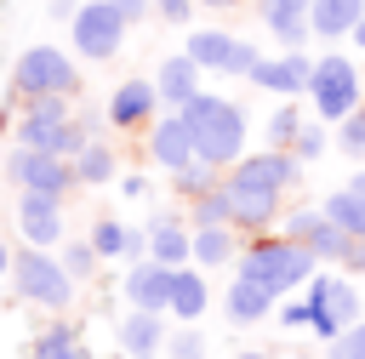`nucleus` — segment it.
<instances>
[{
	"instance_id": "24",
	"label": "nucleus",
	"mask_w": 365,
	"mask_h": 359,
	"mask_svg": "<svg viewBox=\"0 0 365 359\" xmlns=\"http://www.w3.org/2000/svg\"><path fill=\"white\" fill-rule=\"evenodd\" d=\"M359 17H365V0H314L308 6V23L319 40H348Z\"/></svg>"
},
{
	"instance_id": "38",
	"label": "nucleus",
	"mask_w": 365,
	"mask_h": 359,
	"mask_svg": "<svg viewBox=\"0 0 365 359\" xmlns=\"http://www.w3.org/2000/svg\"><path fill=\"white\" fill-rule=\"evenodd\" d=\"M108 6H114V11L125 17V23H143V17L154 11V0H108Z\"/></svg>"
},
{
	"instance_id": "27",
	"label": "nucleus",
	"mask_w": 365,
	"mask_h": 359,
	"mask_svg": "<svg viewBox=\"0 0 365 359\" xmlns=\"http://www.w3.org/2000/svg\"><path fill=\"white\" fill-rule=\"evenodd\" d=\"M74 177H80L86 188H103V182L114 177V148H108L103 137H91V142L74 154Z\"/></svg>"
},
{
	"instance_id": "36",
	"label": "nucleus",
	"mask_w": 365,
	"mask_h": 359,
	"mask_svg": "<svg viewBox=\"0 0 365 359\" xmlns=\"http://www.w3.org/2000/svg\"><path fill=\"white\" fill-rule=\"evenodd\" d=\"M165 348H171V359H200V331L194 325L177 331V336H165Z\"/></svg>"
},
{
	"instance_id": "11",
	"label": "nucleus",
	"mask_w": 365,
	"mask_h": 359,
	"mask_svg": "<svg viewBox=\"0 0 365 359\" xmlns=\"http://www.w3.org/2000/svg\"><path fill=\"white\" fill-rule=\"evenodd\" d=\"M297 171H302V160L291 148H262V154L234 160L228 165V182H245V188H262V194H279L285 199L297 188Z\"/></svg>"
},
{
	"instance_id": "26",
	"label": "nucleus",
	"mask_w": 365,
	"mask_h": 359,
	"mask_svg": "<svg viewBox=\"0 0 365 359\" xmlns=\"http://www.w3.org/2000/svg\"><path fill=\"white\" fill-rule=\"evenodd\" d=\"M325 217H331L342 234L365 239V194H359V188H336V194H325Z\"/></svg>"
},
{
	"instance_id": "30",
	"label": "nucleus",
	"mask_w": 365,
	"mask_h": 359,
	"mask_svg": "<svg viewBox=\"0 0 365 359\" xmlns=\"http://www.w3.org/2000/svg\"><path fill=\"white\" fill-rule=\"evenodd\" d=\"M34 359H80V342H74V331H68V325H51V331H40V342H34Z\"/></svg>"
},
{
	"instance_id": "42",
	"label": "nucleus",
	"mask_w": 365,
	"mask_h": 359,
	"mask_svg": "<svg viewBox=\"0 0 365 359\" xmlns=\"http://www.w3.org/2000/svg\"><path fill=\"white\" fill-rule=\"evenodd\" d=\"M11 274V251H6V239H0V279Z\"/></svg>"
},
{
	"instance_id": "32",
	"label": "nucleus",
	"mask_w": 365,
	"mask_h": 359,
	"mask_svg": "<svg viewBox=\"0 0 365 359\" xmlns=\"http://www.w3.org/2000/svg\"><path fill=\"white\" fill-rule=\"evenodd\" d=\"M205 222H228V194H222V182L194 199V228H205Z\"/></svg>"
},
{
	"instance_id": "15",
	"label": "nucleus",
	"mask_w": 365,
	"mask_h": 359,
	"mask_svg": "<svg viewBox=\"0 0 365 359\" xmlns=\"http://www.w3.org/2000/svg\"><path fill=\"white\" fill-rule=\"evenodd\" d=\"M308 74H314V57L308 51H285V57H257V68L245 80L257 91H274V97H302L308 91Z\"/></svg>"
},
{
	"instance_id": "17",
	"label": "nucleus",
	"mask_w": 365,
	"mask_h": 359,
	"mask_svg": "<svg viewBox=\"0 0 365 359\" xmlns=\"http://www.w3.org/2000/svg\"><path fill=\"white\" fill-rule=\"evenodd\" d=\"M171 274L177 268H165V262H137L131 274H125V296H131V308H148V313H171Z\"/></svg>"
},
{
	"instance_id": "12",
	"label": "nucleus",
	"mask_w": 365,
	"mask_h": 359,
	"mask_svg": "<svg viewBox=\"0 0 365 359\" xmlns=\"http://www.w3.org/2000/svg\"><path fill=\"white\" fill-rule=\"evenodd\" d=\"M17 228H23V245H63V199L57 194H34V188H17Z\"/></svg>"
},
{
	"instance_id": "29",
	"label": "nucleus",
	"mask_w": 365,
	"mask_h": 359,
	"mask_svg": "<svg viewBox=\"0 0 365 359\" xmlns=\"http://www.w3.org/2000/svg\"><path fill=\"white\" fill-rule=\"evenodd\" d=\"M302 125H308V120L297 114V97H279V108H274V120H268V148H291Z\"/></svg>"
},
{
	"instance_id": "3",
	"label": "nucleus",
	"mask_w": 365,
	"mask_h": 359,
	"mask_svg": "<svg viewBox=\"0 0 365 359\" xmlns=\"http://www.w3.org/2000/svg\"><path fill=\"white\" fill-rule=\"evenodd\" d=\"M17 142L74 160L91 137H86V125L74 120V97H34V103H23V114H17Z\"/></svg>"
},
{
	"instance_id": "7",
	"label": "nucleus",
	"mask_w": 365,
	"mask_h": 359,
	"mask_svg": "<svg viewBox=\"0 0 365 359\" xmlns=\"http://www.w3.org/2000/svg\"><path fill=\"white\" fill-rule=\"evenodd\" d=\"M68 28H74V51H80L86 63H108V57L125 46V17H120L108 0H86V6L68 17Z\"/></svg>"
},
{
	"instance_id": "45",
	"label": "nucleus",
	"mask_w": 365,
	"mask_h": 359,
	"mask_svg": "<svg viewBox=\"0 0 365 359\" xmlns=\"http://www.w3.org/2000/svg\"><path fill=\"white\" fill-rule=\"evenodd\" d=\"M234 359H262V353H234Z\"/></svg>"
},
{
	"instance_id": "44",
	"label": "nucleus",
	"mask_w": 365,
	"mask_h": 359,
	"mask_svg": "<svg viewBox=\"0 0 365 359\" xmlns=\"http://www.w3.org/2000/svg\"><path fill=\"white\" fill-rule=\"evenodd\" d=\"M348 188H359V194H365V171H359V177H354V182H348Z\"/></svg>"
},
{
	"instance_id": "19",
	"label": "nucleus",
	"mask_w": 365,
	"mask_h": 359,
	"mask_svg": "<svg viewBox=\"0 0 365 359\" xmlns=\"http://www.w3.org/2000/svg\"><path fill=\"white\" fill-rule=\"evenodd\" d=\"M154 91H160V103H165V108H182V103H194V97H200V63H194L188 51H171V57H160Z\"/></svg>"
},
{
	"instance_id": "22",
	"label": "nucleus",
	"mask_w": 365,
	"mask_h": 359,
	"mask_svg": "<svg viewBox=\"0 0 365 359\" xmlns=\"http://www.w3.org/2000/svg\"><path fill=\"white\" fill-rule=\"evenodd\" d=\"M148 256H154V262H165V268H182V262L194 256V234H188V222L160 217V222L148 228Z\"/></svg>"
},
{
	"instance_id": "16",
	"label": "nucleus",
	"mask_w": 365,
	"mask_h": 359,
	"mask_svg": "<svg viewBox=\"0 0 365 359\" xmlns=\"http://www.w3.org/2000/svg\"><path fill=\"white\" fill-rule=\"evenodd\" d=\"M154 108H160L154 80H120L103 114H108V125H114V131H137V125H148V120H154Z\"/></svg>"
},
{
	"instance_id": "35",
	"label": "nucleus",
	"mask_w": 365,
	"mask_h": 359,
	"mask_svg": "<svg viewBox=\"0 0 365 359\" xmlns=\"http://www.w3.org/2000/svg\"><path fill=\"white\" fill-rule=\"evenodd\" d=\"M325 142H331V137H325V125H302V131H297V142H291V154H297V160H319V154H325Z\"/></svg>"
},
{
	"instance_id": "8",
	"label": "nucleus",
	"mask_w": 365,
	"mask_h": 359,
	"mask_svg": "<svg viewBox=\"0 0 365 359\" xmlns=\"http://www.w3.org/2000/svg\"><path fill=\"white\" fill-rule=\"evenodd\" d=\"M308 325L325 336V342H336L354 319H359V291L348 285V279H331V274H314L308 279Z\"/></svg>"
},
{
	"instance_id": "21",
	"label": "nucleus",
	"mask_w": 365,
	"mask_h": 359,
	"mask_svg": "<svg viewBox=\"0 0 365 359\" xmlns=\"http://www.w3.org/2000/svg\"><path fill=\"white\" fill-rule=\"evenodd\" d=\"M274 302H279V296H274L268 285L245 279V274H240V279L228 285V296H222V308H228V319H234V325H257V319H268V313H274Z\"/></svg>"
},
{
	"instance_id": "43",
	"label": "nucleus",
	"mask_w": 365,
	"mask_h": 359,
	"mask_svg": "<svg viewBox=\"0 0 365 359\" xmlns=\"http://www.w3.org/2000/svg\"><path fill=\"white\" fill-rule=\"evenodd\" d=\"M200 6H217V11H228V6H245V0H200Z\"/></svg>"
},
{
	"instance_id": "40",
	"label": "nucleus",
	"mask_w": 365,
	"mask_h": 359,
	"mask_svg": "<svg viewBox=\"0 0 365 359\" xmlns=\"http://www.w3.org/2000/svg\"><path fill=\"white\" fill-rule=\"evenodd\" d=\"M279 319H285V325H308L314 313H308V302H285V308H279Z\"/></svg>"
},
{
	"instance_id": "14",
	"label": "nucleus",
	"mask_w": 365,
	"mask_h": 359,
	"mask_svg": "<svg viewBox=\"0 0 365 359\" xmlns=\"http://www.w3.org/2000/svg\"><path fill=\"white\" fill-rule=\"evenodd\" d=\"M148 160L160 165V171H182V165H194L200 154H194V131H188V120H182V108H171V114H160L154 125H148Z\"/></svg>"
},
{
	"instance_id": "46",
	"label": "nucleus",
	"mask_w": 365,
	"mask_h": 359,
	"mask_svg": "<svg viewBox=\"0 0 365 359\" xmlns=\"http://www.w3.org/2000/svg\"><path fill=\"white\" fill-rule=\"evenodd\" d=\"M154 6H160V0H154Z\"/></svg>"
},
{
	"instance_id": "23",
	"label": "nucleus",
	"mask_w": 365,
	"mask_h": 359,
	"mask_svg": "<svg viewBox=\"0 0 365 359\" xmlns=\"http://www.w3.org/2000/svg\"><path fill=\"white\" fill-rule=\"evenodd\" d=\"M194 262H200V268L240 262V228H234V222H205V228H194Z\"/></svg>"
},
{
	"instance_id": "9",
	"label": "nucleus",
	"mask_w": 365,
	"mask_h": 359,
	"mask_svg": "<svg viewBox=\"0 0 365 359\" xmlns=\"http://www.w3.org/2000/svg\"><path fill=\"white\" fill-rule=\"evenodd\" d=\"M182 51H188L200 68H211V74H251L257 57H262L251 40H240V34H228V28H194V34L182 40Z\"/></svg>"
},
{
	"instance_id": "1",
	"label": "nucleus",
	"mask_w": 365,
	"mask_h": 359,
	"mask_svg": "<svg viewBox=\"0 0 365 359\" xmlns=\"http://www.w3.org/2000/svg\"><path fill=\"white\" fill-rule=\"evenodd\" d=\"M182 120L194 131V154L217 171H228L234 160H245V114L217 97V91H200L194 103H182Z\"/></svg>"
},
{
	"instance_id": "39",
	"label": "nucleus",
	"mask_w": 365,
	"mask_h": 359,
	"mask_svg": "<svg viewBox=\"0 0 365 359\" xmlns=\"http://www.w3.org/2000/svg\"><path fill=\"white\" fill-rule=\"evenodd\" d=\"M342 268L365 274V239H348V251H342Z\"/></svg>"
},
{
	"instance_id": "2",
	"label": "nucleus",
	"mask_w": 365,
	"mask_h": 359,
	"mask_svg": "<svg viewBox=\"0 0 365 359\" xmlns=\"http://www.w3.org/2000/svg\"><path fill=\"white\" fill-rule=\"evenodd\" d=\"M314 262H319V256H314L308 245H297L291 234H257V239L240 251V274L257 279V285H268L274 296L308 285V279H314Z\"/></svg>"
},
{
	"instance_id": "10",
	"label": "nucleus",
	"mask_w": 365,
	"mask_h": 359,
	"mask_svg": "<svg viewBox=\"0 0 365 359\" xmlns=\"http://www.w3.org/2000/svg\"><path fill=\"white\" fill-rule=\"evenodd\" d=\"M6 171H11V182L17 188H34V194H68L80 177H74V160H63V154H46V148H11V160H6Z\"/></svg>"
},
{
	"instance_id": "37",
	"label": "nucleus",
	"mask_w": 365,
	"mask_h": 359,
	"mask_svg": "<svg viewBox=\"0 0 365 359\" xmlns=\"http://www.w3.org/2000/svg\"><path fill=\"white\" fill-rule=\"evenodd\" d=\"M194 6H200V0H160V6H154V11H160V17H165V23H177V28H182V23H188V17H194Z\"/></svg>"
},
{
	"instance_id": "20",
	"label": "nucleus",
	"mask_w": 365,
	"mask_h": 359,
	"mask_svg": "<svg viewBox=\"0 0 365 359\" xmlns=\"http://www.w3.org/2000/svg\"><path fill=\"white\" fill-rule=\"evenodd\" d=\"M120 348L131 359H154L165 348V313H148V308H131L120 319Z\"/></svg>"
},
{
	"instance_id": "31",
	"label": "nucleus",
	"mask_w": 365,
	"mask_h": 359,
	"mask_svg": "<svg viewBox=\"0 0 365 359\" xmlns=\"http://www.w3.org/2000/svg\"><path fill=\"white\" fill-rule=\"evenodd\" d=\"M336 148H342L348 160H365V103H359L348 120H336Z\"/></svg>"
},
{
	"instance_id": "28",
	"label": "nucleus",
	"mask_w": 365,
	"mask_h": 359,
	"mask_svg": "<svg viewBox=\"0 0 365 359\" xmlns=\"http://www.w3.org/2000/svg\"><path fill=\"white\" fill-rule=\"evenodd\" d=\"M91 245H97V256H125V251H143V239H137L125 222H114V217H103V222L91 228Z\"/></svg>"
},
{
	"instance_id": "34",
	"label": "nucleus",
	"mask_w": 365,
	"mask_h": 359,
	"mask_svg": "<svg viewBox=\"0 0 365 359\" xmlns=\"http://www.w3.org/2000/svg\"><path fill=\"white\" fill-rule=\"evenodd\" d=\"M331 359H365V319H354V325L331 342Z\"/></svg>"
},
{
	"instance_id": "4",
	"label": "nucleus",
	"mask_w": 365,
	"mask_h": 359,
	"mask_svg": "<svg viewBox=\"0 0 365 359\" xmlns=\"http://www.w3.org/2000/svg\"><path fill=\"white\" fill-rule=\"evenodd\" d=\"M308 103H314V114H319L325 125L348 120V114L365 103V91H359V68H354L342 51L314 57V74H308Z\"/></svg>"
},
{
	"instance_id": "18",
	"label": "nucleus",
	"mask_w": 365,
	"mask_h": 359,
	"mask_svg": "<svg viewBox=\"0 0 365 359\" xmlns=\"http://www.w3.org/2000/svg\"><path fill=\"white\" fill-rule=\"evenodd\" d=\"M308 6H314V0H257V11H262V23H268V34H274L285 51H302V40L314 34Z\"/></svg>"
},
{
	"instance_id": "33",
	"label": "nucleus",
	"mask_w": 365,
	"mask_h": 359,
	"mask_svg": "<svg viewBox=\"0 0 365 359\" xmlns=\"http://www.w3.org/2000/svg\"><path fill=\"white\" fill-rule=\"evenodd\" d=\"M63 268H68L74 279H86V274L97 268V245H91V239H74V245L63 251Z\"/></svg>"
},
{
	"instance_id": "25",
	"label": "nucleus",
	"mask_w": 365,
	"mask_h": 359,
	"mask_svg": "<svg viewBox=\"0 0 365 359\" xmlns=\"http://www.w3.org/2000/svg\"><path fill=\"white\" fill-rule=\"evenodd\" d=\"M200 313H205V274L182 262V268L171 274V319H188V325H194Z\"/></svg>"
},
{
	"instance_id": "5",
	"label": "nucleus",
	"mask_w": 365,
	"mask_h": 359,
	"mask_svg": "<svg viewBox=\"0 0 365 359\" xmlns=\"http://www.w3.org/2000/svg\"><path fill=\"white\" fill-rule=\"evenodd\" d=\"M11 279H17V296H29V302H40V308H51V313H63L68 302H74V274L63 268V256H51V251H40V245H29V251H17L11 256Z\"/></svg>"
},
{
	"instance_id": "13",
	"label": "nucleus",
	"mask_w": 365,
	"mask_h": 359,
	"mask_svg": "<svg viewBox=\"0 0 365 359\" xmlns=\"http://www.w3.org/2000/svg\"><path fill=\"white\" fill-rule=\"evenodd\" d=\"M285 234H291L297 245H308L319 262H342V251H348V239H354V234H342V228L325 217V205H302V211H291V217H285Z\"/></svg>"
},
{
	"instance_id": "41",
	"label": "nucleus",
	"mask_w": 365,
	"mask_h": 359,
	"mask_svg": "<svg viewBox=\"0 0 365 359\" xmlns=\"http://www.w3.org/2000/svg\"><path fill=\"white\" fill-rule=\"evenodd\" d=\"M348 40H354V46H359V51H365V17H359V23H354V34H348Z\"/></svg>"
},
{
	"instance_id": "6",
	"label": "nucleus",
	"mask_w": 365,
	"mask_h": 359,
	"mask_svg": "<svg viewBox=\"0 0 365 359\" xmlns=\"http://www.w3.org/2000/svg\"><path fill=\"white\" fill-rule=\"evenodd\" d=\"M11 85H17L23 103H34V97H74L80 91V68L57 46H29L17 57V68H11Z\"/></svg>"
}]
</instances>
